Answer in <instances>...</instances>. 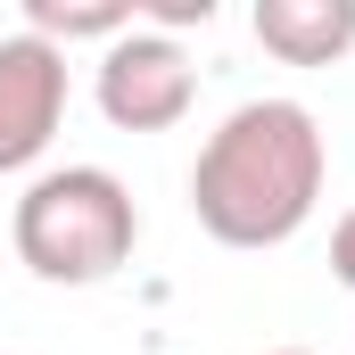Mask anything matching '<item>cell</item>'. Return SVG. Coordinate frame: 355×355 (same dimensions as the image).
<instances>
[{
    "label": "cell",
    "mask_w": 355,
    "mask_h": 355,
    "mask_svg": "<svg viewBox=\"0 0 355 355\" xmlns=\"http://www.w3.org/2000/svg\"><path fill=\"white\" fill-rule=\"evenodd\" d=\"M331 182V132L306 99H240L190 166V215L215 248H289Z\"/></svg>",
    "instance_id": "1"
},
{
    "label": "cell",
    "mask_w": 355,
    "mask_h": 355,
    "mask_svg": "<svg viewBox=\"0 0 355 355\" xmlns=\"http://www.w3.org/2000/svg\"><path fill=\"white\" fill-rule=\"evenodd\" d=\"M8 248L50 289H99V281H116L132 265L141 207H132L124 174H107V166H50V174H33L17 190Z\"/></svg>",
    "instance_id": "2"
},
{
    "label": "cell",
    "mask_w": 355,
    "mask_h": 355,
    "mask_svg": "<svg viewBox=\"0 0 355 355\" xmlns=\"http://www.w3.org/2000/svg\"><path fill=\"white\" fill-rule=\"evenodd\" d=\"M91 99L116 132H174L182 116L198 107V67L174 33H149L132 25L124 42L99 50V75H91Z\"/></svg>",
    "instance_id": "3"
},
{
    "label": "cell",
    "mask_w": 355,
    "mask_h": 355,
    "mask_svg": "<svg viewBox=\"0 0 355 355\" xmlns=\"http://www.w3.org/2000/svg\"><path fill=\"white\" fill-rule=\"evenodd\" d=\"M67 124V50H50L42 33H0V174H25L50 157Z\"/></svg>",
    "instance_id": "4"
},
{
    "label": "cell",
    "mask_w": 355,
    "mask_h": 355,
    "mask_svg": "<svg viewBox=\"0 0 355 355\" xmlns=\"http://www.w3.org/2000/svg\"><path fill=\"white\" fill-rule=\"evenodd\" d=\"M248 25L281 67H339L355 50V0H257Z\"/></svg>",
    "instance_id": "5"
},
{
    "label": "cell",
    "mask_w": 355,
    "mask_h": 355,
    "mask_svg": "<svg viewBox=\"0 0 355 355\" xmlns=\"http://www.w3.org/2000/svg\"><path fill=\"white\" fill-rule=\"evenodd\" d=\"M141 25L132 0H25V33H42L50 50H75V42H124Z\"/></svg>",
    "instance_id": "6"
},
{
    "label": "cell",
    "mask_w": 355,
    "mask_h": 355,
    "mask_svg": "<svg viewBox=\"0 0 355 355\" xmlns=\"http://www.w3.org/2000/svg\"><path fill=\"white\" fill-rule=\"evenodd\" d=\"M331 281H339V289H355V207L331 223Z\"/></svg>",
    "instance_id": "7"
},
{
    "label": "cell",
    "mask_w": 355,
    "mask_h": 355,
    "mask_svg": "<svg viewBox=\"0 0 355 355\" xmlns=\"http://www.w3.org/2000/svg\"><path fill=\"white\" fill-rule=\"evenodd\" d=\"M265 355H314V347H265Z\"/></svg>",
    "instance_id": "8"
}]
</instances>
